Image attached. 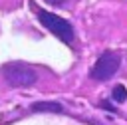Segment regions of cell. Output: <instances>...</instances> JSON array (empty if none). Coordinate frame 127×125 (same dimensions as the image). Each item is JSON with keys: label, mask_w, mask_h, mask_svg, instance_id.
Here are the masks:
<instances>
[{"label": "cell", "mask_w": 127, "mask_h": 125, "mask_svg": "<svg viewBox=\"0 0 127 125\" xmlns=\"http://www.w3.org/2000/svg\"><path fill=\"white\" fill-rule=\"evenodd\" d=\"M36 16H38L40 24H42L44 28H48V30H50L56 38H60L64 44H71V42H73L75 32H73V28H71L69 22H65L64 18H60V16H56V14H52V12L44 10V8H36Z\"/></svg>", "instance_id": "cell-1"}, {"label": "cell", "mask_w": 127, "mask_h": 125, "mask_svg": "<svg viewBox=\"0 0 127 125\" xmlns=\"http://www.w3.org/2000/svg\"><path fill=\"white\" fill-rule=\"evenodd\" d=\"M119 65H121V54L105 52L95 60V63H93V67L89 71V77L97 79V81H105V79H109V77H113L117 73Z\"/></svg>", "instance_id": "cell-2"}, {"label": "cell", "mask_w": 127, "mask_h": 125, "mask_svg": "<svg viewBox=\"0 0 127 125\" xmlns=\"http://www.w3.org/2000/svg\"><path fill=\"white\" fill-rule=\"evenodd\" d=\"M4 77L12 87H30L38 81V73L24 63H8L4 67Z\"/></svg>", "instance_id": "cell-3"}, {"label": "cell", "mask_w": 127, "mask_h": 125, "mask_svg": "<svg viewBox=\"0 0 127 125\" xmlns=\"http://www.w3.org/2000/svg\"><path fill=\"white\" fill-rule=\"evenodd\" d=\"M32 111H54V113H60L64 111V107L56 101H40V103H34L32 105Z\"/></svg>", "instance_id": "cell-4"}, {"label": "cell", "mask_w": 127, "mask_h": 125, "mask_svg": "<svg viewBox=\"0 0 127 125\" xmlns=\"http://www.w3.org/2000/svg\"><path fill=\"white\" fill-rule=\"evenodd\" d=\"M111 97H113L115 103H123V101L127 99V89H125V85H115L113 91H111Z\"/></svg>", "instance_id": "cell-5"}, {"label": "cell", "mask_w": 127, "mask_h": 125, "mask_svg": "<svg viewBox=\"0 0 127 125\" xmlns=\"http://www.w3.org/2000/svg\"><path fill=\"white\" fill-rule=\"evenodd\" d=\"M46 2H50V4H54V6H60V4H64L65 0H46Z\"/></svg>", "instance_id": "cell-6"}]
</instances>
